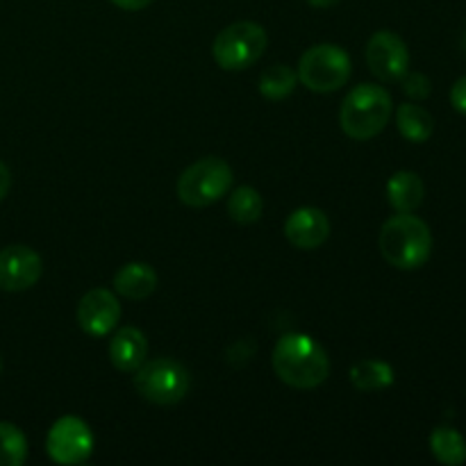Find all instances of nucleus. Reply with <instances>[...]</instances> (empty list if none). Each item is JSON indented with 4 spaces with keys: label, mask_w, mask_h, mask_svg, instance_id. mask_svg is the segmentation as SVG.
<instances>
[{
    "label": "nucleus",
    "mask_w": 466,
    "mask_h": 466,
    "mask_svg": "<svg viewBox=\"0 0 466 466\" xmlns=\"http://www.w3.org/2000/svg\"><path fill=\"white\" fill-rule=\"evenodd\" d=\"M462 46H464V53H466V35H464V39H462Z\"/></svg>",
    "instance_id": "27"
},
{
    "label": "nucleus",
    "mask_w": 466,
    "mask_h": 466,
    "mask_svg": "<svg viewBox=\"0 0 466 466\" xmlns=\"http://www.w3.org/2000/svg\"><path fill=\"white\" fill-rule=\"evenodd\" d=\"M9 187H12V173H9V168L0 162V203H3L5 196L9 194Z\"/></svg>",
    "instance_id": "25"
},
{
    "label": "nucleus",
    "mask_w": 466,
    "mask_h": 466,
    "mask_svg": "<svg viewBox=\"0 0 466 466\" xmlns=\"http://www.w3.org/2000/svg\"><path fill=\"white\" fill-rule=\"evenodd\" d=\"M330 235V221L319 208H299L285 223V237L294 248L314 250Z\"/></svg>",
    "instance_id": "12"
},
{
    "label": "nucleus",
    "mask_w": 466,
    "mask_h": 466,
    "mask_svg": "<svg viewBox=\"0 0 466 466\" xmlns=\"http://www.w3.org/2000/svg\"><path fill=\"white\" fill-rule=\"evenodd\" d=\"M394 369L380 360H362L350 367V382L360 391H380L394 385Z\"/></svg>",
    "instance_id": "17"
},
{
    "label": "nucleus",
    "mask_w": 466,
    "mask_h": 466,
    "mask_svg": "<svg viewBox=\"0 0 466 466\" xmlns=\"http://www.w3.org/2000/svg\"><path fill=\"white\" fill-rule=\"evenodd\" d=\"M451 103H453V107L458 109L460 114L466 116V76L460 77L453 85V89H451Z\"/></svg>",
    "instance_id": "23"
},
{
    "label": "nucleus",
    "mask_w": 466,
    "mask_h": 466,
    "mask_svg": "<svg viewBox=\"0 0 466 466\" xmlns=\"http://www.w3.org/2000/svg\"><path fill=\"white\" fill-rule=\"evenodd\" d=\"M380 253L391 267L400 271H414L431 259L432 232L426 221L410 214H394L382 226L378 237Z\"/></svg>",
    "instance_id": "2"
},
{
    "label": "nucleus",
    "mask_w": 466,
    "mask_h": 466,
    "mask_svg": "<svg viewBox=\"0 0 466 466\" xmlns=\"http://www.w3.org/2000/svg\"><path fill=\"white\" fill-rule=\"evenodd\" d=\"M27 458V440L14 423L0 421V466H21Z\"/></svg>",
    "instance_id": "21"
},
{
    "label": "nucleus",
    "mask_w": 466,
    "mask_h": 466,
    "mask_svg": "<svg viewBox=\"0 0 466 466\" xmlns=\"http://www.w3.org/2000/svg\"><path fill=\"white\" fill-rule=\"evenodd\" d=\"M121 321V303L109 289H91L77 305V323L89 337H105Z\"/></svg>",
    "instance_id": "10"
},
{
    "label": "nucleus",
    "mask_w": 466,
    "mask_h": 466,
    "mask_svg": "<svg viewBox=\"0 0 466 466\" xmlns=\"http://www.w3.org/2000/svg\"><path fill=\"white\" fill-rule=\"evenodd\" d=\"M367 64L382 82H399L410 68V50L399 35L380 30L369 39Z\"/></svg>",
    "instance_id": "9"
},
{
    "label": "nucleus",
    "mask_w": 466,
    "mask_h": 466,
    "mask_svg": "<svg viewBox=\"0 0 466 466\" xmlns=\"http://www.w3.org/2000/svg\"><path fill=\"white\" fill-rule=\"evenodd\" d=\"M46 453L57 464H85L94 453L91 428L77 417L57 419L46 440Z\"/></svg>",
    "instance_id": "8"
},
{
    "label": "nucleus",
    "mask_w": 466,
    "mask_h": 466,
    "mask_svg": "<svg viewBox=\"0 0 466 466\" xmlns=\"http://www.w3.org/2000/svg\"><path fill=\"white\" fill-rule=\"evenodd\" d=\"M44 264L30 246H7L0 250V289L25 291L39 282Z\"/></svg>",
    "instance_id": "11"
},
{
    "label": "nucleus",
    "mask_w": 466,
    "mask_h": 466,
    "mask_svg": "<svg viewBox=\"0 0 466 466\" xmlns=\"http://www.w3.org/2000/svg\"><path fill=\"white\" fill-rule=\"evenodd\" d=\"M273 369L285 385L296 390H314L326 382L330 360L312 337L289 332L282 335L273 349Z\"/></svg>",
    "instance_id": "1"
},
{
    "label": "nucleus",
    "mask_w": 466,
    "mask_h": 466,
    "mask_svg": "<svg viewBox=\"0 0 466 466\" xmlns=\"http://www.w3.org/2000/svg\"><path fill=\"white\" fill-rule=\"evenodd\" d=\"M299 80L317 94L341 89L350 77V57L335 44L312 46L299 62Z\"/></svg>",
    "instance_id": "7"
},
{
    "label": "nucleus",
    "mask_w": 466,
    "mask_h": 466,
    "mask_svg": "<svg viewBox=\"0 0 466 466\" xmlns=\"http://www.w3.org/2000/svg\"><path fill=\"white\" fill-rule=\"evenodd\" d=\"M396 123H399L400 135L412 144H426L435 132V118L428 109L419 107L414 103H403L396 112Z\"/></svg>",
    "instance_id": "16"
},
{
    "label": "nucleus",
    "mask_w": 466,
    "mask_h": 466,
    "mask_svg": "<svg viewBox=\"0 0 466 466\" xmlns=\"http://www.w3.org/2000/svg\"><path fill=\"white\" fill-rule=\"evenodd\" d=\"M426 196V187L423 180L412 171H399L390 177L387 182V198L390 205L400 214H410L419 209Z\"/></svg>",
    "instance_id": "15"
},
{
    "label": "nucleus",
    "mask_w": 466,
    "mask_h": 466,
    "mask_svg": "<svg viewBox=\"0 0 466 466\" xmlns=\"http://www.w3.org/2000/svg\"><path fill=\"white\" fill-rule=\"evenodd\" d=\"M312 7H332V5L341 3V0H308Z\"/></svg>",
    "instance_id": "26"
},
{
    "label": "nucleus",
    "mask_w": 466,
    "mask_h": 466,
    "mask_svg": "<svg viewBox=\"0 0 466 466\" xmlns=\"http://www.w3.org/2000/svg\"><path fill=\"white\" fill-rule=\"evenodd\" d=\"M264 212V200L253 187H239L232 191L230 200H228V214L232 221L241 223V226H250L258 221Z\"/></svg>",
    "instance_id": "19"
},
{
    "label": "nucleus",
    "mask_w": 466,
    "mask_h": 466,
    "mask_svg": "<svg viewBox=\"0 0 466 466\" xmlns=\"http://www.w3.org/2000/svg\"><path fill=\"white\" fill-rule=\"evenodd\" d=\"M0 371H3V362H0Z\"/></svg>",
    "instance_id": "28"
},
{
    "label": "nucleus",
    "mask_w": 466,
    "mask_h": 466,
    "mask_svg": "<svg viewBox=\"0 0 466 466\" xmlns=\"http://www.w3.org/2000/svg\"><path fill=\"white\" fill-rule=\"evenodd\" d=\"M114 289L130 300H144L157 289V273L146 262H130L114 276Z\"/></svg>",
    "instance_id": "14"
},
{
    "label": "nucleus",
    "mask_w": 466,
    "mask_h": 466,
    "mask_svg": "<svg viewBox=\"0 0 466 466\" xmlns=\"http://www.w3.org/2000/svg\"><path fill=\"white\" fill-rule=\"evenodd\" d=\"M403 91L410 96V98L414 100H426L428 96H431L432 91V85L431 80H428L426 76H421V73H405L403 76Z\"/></svg>",
    "instance_id": "22"
},
{
    "label": "nucleus",
    "mask_w": 466,
    "mask_h": 466,
    "mask_svg": "<svg viewBox=\"0 0 466 466\" xmlns=\"http://www.w3.org/2000/svg\"><path fill=\"white\" fill-rule=\"evenodd\" d=\"M148 355V341L139 328L126 326L109 341V360L118 371L135 373Z\"/></svg>",
    "instance_id": "13"
},
{
    "label": "nucleus",
    "mask_w": 466,
    "mask_h": 466,
    "mask_svg": "<svg viewBox=\"0 0 466 466\" xmlns=\"http://www.w3.org/2000/svg\"><path fill=\"white\" fill-rule=\"evenodd\" d=\"M112 3L116 5V7L126 9V12H139V9L148 7L153 0H112Z\"/></svg>",
    "instance_id": "24"
},
{
    "label": "nucleus",
    "mask_w": 466,
    "mask_h": 466,
    "mask_svg": "<svg viewBox=\"0 0 466 466\" xmlns=\"http://www.w3.org/2000/svg\"><path fill=\"white\" fill-rule=\"evenodd\" d=\"M394 103L387 89L378 85H360L341 103L339 126L350 139L369 141L385 130Z\"/></svg>",
    "instance_id": "3"
},
{
    "label": "nucleus",
    "mask_w": 466,
    "mask_h": 466,
    "mask_svg": "<svg viewBox=\"0 0 466 466\" xmlns=\"http://www.w3.org/2000/svg\"><path fill=\"white\" fill-rule=\"evenodd\" d=\"M431 451L437 462L446 466H462L466 462V440L455 428H435L431 435Z\"/></svg>",
    "instance_id": "18"
},
{
    "label": "nucleus",
    "mask_w": 466,
    "mask_h": 466,
    "mask_svg": "<svg viewBox=\"0 0 466 466\" xmlns=\"http://www.w3.org/2000/svg\"><path fill=\"white\" fill-rule=\"evenodd\" d=\"M296 82H299V76L289 66L276 64L259 77V94L268 100H282L296 89Z\"/></svg>",
    "instance_id": "20"
},
{
    "label": "nucleus",
    "mask_w": 466,
    "mask_h": 466,
    "mask_svg": "<svg viewBox=\"0 0 466 466\" xmlns=\"http://www.w3.org/2000/svg\"><path fill=\"white\" fill-rule=\"evenodd\" d=\"M267 44V30L259 23L239 21L218 32L212 55L223 71H244L262 57Z\"/></svg>",
    "instance_id": "4"
},
{
    "label": "nucleus",
    "mask_w": 466,
    "mask_h": 466,
    "mask_svg": "<svg viewBox=\"0 0 466 466\" xmlns=\"http://www.w3.org/2000/svg\"><path fill=\"white\" fill-rule=\"evenodd\" d=\"M232 168L218 157H205L185 168L177 180V198L189 208H208L230 191Z\"/></svg>",
    "instance_id": "5"
},
{
    "label": "nucleus",
    "mask_w": 466,
    "mask_h": 466,
    "mask_svg": "<svg viewBox=\"0 0 466 466\" xmlns=\"http://www.w3.org/2000/svg\"><path fill=\"white\" fill-rule=\"evenodd\" d=\"M191 376L180 362L150 360L135 371V390L155 405H176L189 394Z\"/></svg>",
    "instance_id": "6"
}]
</instances>
